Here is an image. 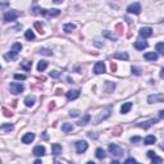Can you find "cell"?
I'll return each mask as SVG.
<instances>
[{
  "label": "cell",
  "instance_id": "obj_25",
  "mask_svg": "<svg viewBox=\"0 0 164 164\" xmlns=\"http://www.w3.org/2000/svg\"><path fill=\"white\" fill-rule=\"evenodd\" d=\"M51 149H53V154L54 155H59V154H62V146L60 145H59V144H53V148H51Z\"/></svg>",
  "mask_w": 164,
  "mask_h": 164
},
{
  "label": "cell",
  "instance_id": "obj_10",
  "mask_svg": "<svg viewBox=\"0 0 164 164\" xmlns=\"http://www.w3.org/2000/svg\"><path fill=\"white\" fill-rule=\"evenodd\" d=\"M138 33H140L141 37L146 39V37H150L153 35V30L150 28V27H142V28H140V31H138Z\"/></svg>",
  "mask_w": 164,
  "mask_h": 164
},
{
  "label": "cell",
  "instance_id": "obj_36",
  "mask_svg": "<svg viewBox=\"0 0 164 164\" xmlns=\"http://www.w3.org/2000/svg\"><path fill=\"white\" fill-rule=\"evenodd\" d=\"M14 80H18V81H24V80H26V76H24V75H19V73H16V75H14Z\"/></svg>",
  "mask_w": 164,
  "mask_h": 164
},
{
  "label": "cell",
  "instance_id": "obj_21",
  "mask_svg": "<svg viewBox=\"0 0 164 164\" xmlns=\"http://www.w3.org/2000/svg\"><path fill=\"white\" fill-rule=\"evenodd\" d=\"M135 48L137 49V50H144V49L148 48V43H146V41H136Z\"/></svg>",
  "mask_w": 164,
  "mask_h": 164
},
{
  "label": "cell",
  "instance_id": "obj_49",
  "mask_svg": "<svg viewBox=\"0 0 164 164\" xmlns=\"http://www.w3.org/2000/svg\"><path fill=\"white\" fill-rule=\"evenodd\" d=\"M110 164H121L119 162H118V160H113V162H111Z\"/></svg>",
  "mask_w": 164,
  "mask_h": 164
},
{
  "label": "cell",
  "instance_id": "obj_11",
  "mask_svg": "<svg viewBox=\"0 0 164 164\" xmlns=\"http://www.w3.org/2000/svg\"><path fill=\"white\" fill-rule=\"evenodd\" d=\"M156 122H158V119H149V121H146V122H142V123H137L138 127H141V128H144V130H146V128H149V127H151L153 124H155Z\"/></svg>",
  "mask_w": 164,
  "mask_h": 164
},
{
  "label": "cell",
  "instance_id": "obj_14",
  "mask_svg": "<svg viewBox=\"0 0 164 164\" xmlns=\"http://www.w3.org/2000/svg\"><path fill=\"white\" fill-rule=\"evenodd\" d=\"M80 96V91L78 90H71L67 92V99L68 100H76Z\"/></svg>",
  "mask_w": 164,
  "mask_h": 164
},
{
  "label": "cell",
  "instance_id": "obj_53",
  "mask_svg": "<svg viewBox=\"0 0 164 164\" xmlns=\"http://www.w3.org/2000/svg\"><path fill=\"white\" fill-rule=\"evenodd\" d=\"M160 148H162V149H164V145H162V146H160Z\"/></svg>",
  "mask_w": 164,
  "mask_h": 164
},
{
  "label": "cell",
  "instance_id": "obj_42",
  "mask_svg": "<svg viewBox=\"0 0 164 164\" xmlns=\"http://www.w3.org/2000/svg\"><path fill=\"white\" fill-rule=\"evenodd\" d=\"M136 163H137V162H136L133 158H130V159H127V160L124 162V164H136Z\"/></svg>",
  "mask_w": 164,
  "mask_h": 164
},
{
  "label": "cell",
  "instance_id": "obj_9",
  "mask_svg": "<svg viewBox=\"0 0 164 164\" xmlns=\"http://www.w3.org/2000/svg\"><path fill=\"white\" fill-rule=\"evenodd\" d=\"M105 72V64L103 62H97L95 65H94V73L96 75H102V73Z\"/></svg>",
  "mask_w": 164,
  "mask_h": 164
},
{
  "label": "cell",
  "instance_id": "obj_28",
  "mask_svg": "<svg viewBox=\"0 0 164 164\" xmlns=\"http://www.w3.org/2000/svg\"><path fill=\"white\" fill-rule=\"evenodd\" d=\"M113 58L122 59V60H127V59H128V54L127 53H116V54H113Z\"/></svg>",
  "mask_w": 164,
  "mask_h": 164
},
{
  "label": "cell",
  "instance_id": "obj_18",
  "mask_svg": "<svg viewBox=\"0 0 164 164\" xmlns=\"http://www.w3.org/2000/svg\"><path fill=\"white\" fill-rule=\"evenodd\" d=\"M73 30H76V26L73 23H65L64 26H63V31H64L65 33H71Z\"/></svg>",
  "mask_w": 164,
  "mask_h": 164
},
{
  "label": "cell",
  "instance_id": "obj_6",
  "mask_svg": "<svg viewBox=\"0 0 164 164\" xmlns=\"http://www.w3.org/2000/svg\"><path fill=\"white\" fill-rule=\"evenodd\" d=\"M127 12L131 13V14H140V12H141V5H140V3H133V4L128 5Z\"/></svg>",
  "mask_w": 164,
  "mask_h": 164
},
{
  "label": "cell",
  "instance_id": "obj_41",
  "mask_svg": "<svg viewBox=\"0 0 164 164\" xmlns=\"http://www.w3.org/2000/svg\"><path fill=\"white\" fill-rule=\"evenodd\" d=\"M69 116H71V117H78L80 116V111L76 110V109H73V110L69 111Z\"/></svg>",
  "mask_w": 164,
  "mask_h": 164
},
{
  "label": "cell",
  "instance_id": "obj_19",
  "mask_svg": "<svg viewBox=\"0 0 164 164\" xmlns=\"http://www.w3.org/2000/svg\"><path fill=\"white\" fill-rule=\"evenodd\" d=\"M35 96L33 95H28L26 97V99H24V104H26V106H33V104H35Z\"/></svg>",
  "mask_w": 164,
  "mask_h": 164
},
{
  "label": "cell",
  "instance_id": "obj_32",
  "mask_svg": "<svg viewBox=\"0 0 164 164\" xmlns=\"http://www.w3.org/2000/svg\"><path fill=\"white\" fill-rule=\"evenodd\" d=\"M0 128H1V131H4V132H8V131L10 132V131L13 130V124H10V123H3Z\"/></svg>",
  "mask_w": 164,
  "mask_h": 164
},
{
  "label": "cell",
  "instance_id": "obj_15",
  "mask_svg": "<svg viewBox=\"0 0 164 164\" xmlns=\"http://www.w3.org/2000/svg\"><path fill=\"white\" fill-rule=\"evenodd\" d=\"M131 108H132V103H130V102L123 103V105L121 106V113L122 114H127L128 111L131 110Z\"/></svg>",
  "mask_w": 164,
  "mask_h": 164
},
{
  "label": "cell",
  "instance_id": "obj_1",
  "mask_svg": "<svg viewBox=\"0 0 164 164\" xmlns=\"http://www.w3.org/2000/svg\"><path fill=\"white\" fill-rule=\"evenodd\" d=\"M33 14H41V16H45V17H57L59 16V13H60V10L59 9H41L39 6H35L33 10H32Z\"/></svg>",
  "mask_w": 164,
  "mask_h": 164
},
{
  "label": "cell",
  "instance_id": "obj_52",
  "mask_svg": "<svg viewBox=\"0 0 164 164\" xmlns=\"http://www.w3.org/2000/svg\"><path fill=\"white\" fill-rule=\"evenodd\" d=\"M54 164H60V163H59V162H55V163H54Z\"/></svg>",
  "mask_w": 164,
  "mask_h": 164
},
{
  "label": "cell",
  "instance_id": "obj_37",
  "mask_svg": "<svg viewBox=\"0 0 164 164\" xmlns=\"http://www.w3.org/2000/svg\"><path fill=\"white\" fill-rule=\"evenodd\" d=\"M35 27H36V28H37V31H39V33H40V35H43V33H44L43 26H41V24H40V22H36V23H35Z\"/></svg>",
  "mask_w": 164,
  "mask_h": 164
},
{
  "label": "cell",
  "instance_id": "obj_35",
  "mask_svg": "<svg viewBox=\"0 0 164 164\" xmlns=\"http://www.w3.org/2000/svg\"><path fill=\"white\" fill-rule=\"evenodd\" d=\"M151 164H163V159H162V158H159V156L156 155V156H154V158H153Z\"/></svg>",
  "mask_w": 164,
  "mask_h": 164
},
{
  "label": "cell",
  "instance_id": "obj_4",
  "mask_svg": "<svg viewBox=\"0 0 164 164\" xmlns=\"http://www.w3.org/2000/svg\"><path fill=\"white\" fill-rule=\"evenodd\" d=\"M148 103H164V94H155V95H150L148 97Z\"/></svg>",
  "mask_w": 164,
  "mask_h": 164
},
{
  "label": "cell",
  "instance_id": "obj_50",
  "mask_svg": "<svg viewBox=\"0 0 164 164\" xmlns=\"http://www.w3.org/2000/svg\"><path fill=\"white\" fill-rule=\"evenodd\" d=\"M33 164H43V163H41V160H35Z\"/></svg>",
  "mask_w": 164,
  "mask_h": 164
},
{
  "label": "cell",
  "instance_id": "obj_34",
  "mask_svg": "<svg viewBox=\"0 0 164 164\" xmlns=\"http://www.w3.org/2000/svg\"><path fill=\"white\" fill-rule=\"evenodd\" d=\"M40 54H43V55H46V57H50L51 54V50H49V49H40V51H39Z\"/></svg>",
  "mask_w": 164,
  "mask_h": 164
},
{
  "label": "cell",
  "instance_id": "obj_44",
  "mask_svg": "<svg viewBox=\"0 0 164 164\" xmlns=\"http://www.w3.org/2000/svg\"><path fill=\"white\" fill-rule=\"evenodd\" d=\"M140 141V137L138 136H135V137H131V142H138Z\"/></svg>",
  "mask_w": 164,
  "mask_h": 164
},
{
  "label": "cell",
  "instance_id": "obj_47",
  "mask_svg": "<svg viewBox=\"0 0 164 164\" xmlns=\"http://www.w3.org/2000/svg\"><path fill=\"white\" fill-rule=\"evenodd\" d=\"M159 117H160V118H164V109L159 111Z\"/></svg>",
  "mask_w": 164,
  "mask_h": 164
},
{
  "label": "cell",
  "instance_id": "obj_8",
  "mask_svg": "<svg viewBox=\"0 0 164 164\" xmlns=\"http://www.w3.org/2000/svg\"><path fill=\"white\" fill-rule=\"evenodd\" d=\"M87 148H89V145H87L86 141H77L76 142V150H77L78 154H82V153H85Z\"/></svg>",
  "mask_w": 164,
  "mask_h": 164
},
{
  "label": "cell",
  "instance_id": "obj_2",
  "mask_svg": "<svg viewBox=\"0 0 164 164\" xmlns=\"http://www.w3.org/2000/svg\"><path fill=\"white\" fill-rule=\"evenodd\" d=\"M9 90L12 94H14V95H17V94H21L24 91V86L22 85V83H17V82H12L9 85Z\"/></svg>",
  "mask_w": 164,
  "mask_h": 164
},
{
  "label": "cell",
  "instance_id": "obj_16",
  "mask_svg": "<svg viewBox=\"0 0 164 164\" xmlns=\"http://www.w3.org/2000/svg\"><path fill=\"white\" fill-rule=\"evenodd\" d=\"M156 142V137L155 136H153V135H149V136H146V137L144 138V144L145 145H153V144H155Z\"/></svg>",
  "mask_w": 164,
  "mask_h": 164
},
{
  "label": "cell",
  "instance_id": "obj_45",
  "mask_svg": "<svg viewBox=\"0 0 164 164\" xmlns=\"http://www.w3.org/2000/svg\"><path fill=\"white\" fill-rule=\"evenodd\" d=\"M3 111H4V116L5 117H10V116H12V113H9V111L5 109V108H3Z\"/></svg>",
  "mask_w": 164,
  "mask_h": 164
},
{
  "label": "cell",
  "instance_id": "obj_22",
  "mask_svg": "<svg viewBox=\"0 0 164 164\" xmlns=\"http://www.w3.org/2000/svg\"><path fill=\"white\" fill-rule=\"evenodd\" d=\"M144 58L146 59V60H158V54L156 53H154V51H153V53H146L145 55H144Z\"/></svg>",
  "mask_w": 164,
  "mask_h": 164
},
{
  "label": "cell",
  "instance_id": "obj_20",
  "mask_svg": "<svg viewBox=\"0 0 164 164\" xmlns=\"http://www.w3.org/2000/svg\"><path fill=\"white\" fill-rule=\"evenodd\" d=\"M90 119H91V117H90V114H85L81 119H80L78 122H77V124L78 126H85V124H87L90 122Z\"/></svg>",
  "mask_w": 164,
  "mask_h": 164
},
{
  "label": "cell",
  "instance_id": "obj_13",
  "mask_svg": "<svg viewBox=\"0 0 164 164\" xmlns=\"http://www.w3.org/2000/svg\"><path fill=\"white\" fill-rule=\"evenodd\" d=\"M35 140V133H32V132H30V133H26L22 137V142L23 144H31Z\"/></svg>",
  "mask_w": 164,
  "mask_h": 164
},
{
  "label": "cell",
  "instance_id": "obj_43",
  "mask_svg": "<svg viewBox=\"0 0 164 164\" xmlns=\"http://www.w3.org/2000/svg\"><path fill=\"white\" fill-rule=\"evenodd\" d=\"M148 156H149V158H154V156H156V154H155V153L154 151H153V150H150V151H148Z\"/></svg>",
  "mask_w": 164,
  "mask_h": 164
},
{
  "label": "cell",
  "instance_id": "obj_24",
  "mask_svg": "<svg viewBox=\"0 0 164 164\" xmlns=\"http://www.w3.org/2000/svg\"><path fill=\"white\" fill-rule=\"evenodd\" d=\"M114 89H116V83L109 82V81L105 82V91H106V92H113Z\"/></svg>",
  "mask_w": 164,
  "mask_h": 164
},
{
  "label": "cell",
  "instance_id": "obj_7",
  "mask_svg": "<svg viewBox=\"0 0 164 164\" xmlns=\"http://www.w3.org/2000/svg\"><path fill=\"white\" fill-rule=\"evenodd\" d=\"M109 153L110 154H113V155H116V156H122L123 155V150H122L119 146L116 145V144L109 145Z\"/></svg>",
  "mask_w": 164,
  "mask_h": 164
},
{
  "label": "cell",
  "instance_id": "obj_3",
  "mask_svg": "<svg viewBox=\"0 0 164 164\" xmlns=\"http://www.w3.org/2000/svg\"><path fill=\"white\" fill-rule=\"evenodd\" d=\"M19 13L18 12H14V10H9V12H6L4 17H3V21L6 23V22H13V21H16L18 18Z\"/></svg>",
  "mask_w": 164,
  "mask_h": 164
},
{
  "label": "cell",
  "instance_id": "obj_27",
  "mask_svg": "<svg viewBox=\"0 0 164 164\" xmlns=\"http://www.w3.org/2000/svg\"><path fill=\"white\" fill-rule=\"evenodd\" d=\"M62 131L65 132V133H67V132H72L73 131V124L72 123H64L62 126Z\"/></svg>",
  "mask_w": 164,
  "mask_h": 164
},
{
  "label": "cell",
  "instance_id": "obj_26",
  "mask_svg": "<svg viewBox=\"0 0 164 164\" xmlns=\"http://www.w3.org/2000/svg\"><path fill=\"white\" fill-rule=\"evenodd\" d=\"M46 68H48V62H45V60L39 62V64H37V71H39V72H44Z\"/></svg>",
  "mask_w": 164,
  "mask_h": 164
},
{
  "label": "cell",
  "instance_id": "obj_12",
  "mask_svg": "<svg viewBox=\"0 0 164 164\" xmlns=\"http://www.w3.org/2000/svg\"><path fill=\"white\" fill-rule=\"evenodd\" d=\"M32 153L35 156H43V155H45V148L41 145H37V146H35Z\"/></svg>",
  "mask_w": 164,
  "mask_h": 164
},
{
  "label": "cell",
  "instance_id": "obj_39",
  "mask_svg": "<svg viewBox=\"0 0 164 164\" xmlns=\"http://www.w3.org/2000/svg\"><path fill=\"white\" fill-rule=\"evenodd\" d=\"M104 36H106V37H109V39L110 40H117V37L116 36H114V35H111V33H109V32H108V31H104Z\"/></svg>",
  "mask_w": 164,
  "mask_h": 164
},
{
  "label": "cell",
  "instance_id": "obj_40",
  "mask_svg": "<svg viewBox=\"0 0 164 164\" xmlns=\"http://www.w3.org/2000/svg\"><path fill=\"white\" fill-rule=\"evenodd\" d=\"M132 73L136 75V76H140L141 75V69L137 68V67H132Z\"/></svg>",
  "mask_w": 164,
  "mask_h": 164
},
{
  "label": "cell",
  "instance_id": "obj_17",
  "mask_svg": "<svg viewBox=\"0 0 164 164\" xmlns=\"http://www.w3.org/2000/svg\"><path fill=\"white\" fill-rule=\"evenodd\" d=\"M4 58L6 59V60H10V62H13V60H16V59L18 58V54H17V53H14V51H12V50H10L9 53H6V54L4 55Z\"/></svg>",
  "mask_w": 164,
  "mask_h": 164
},
{
  "label": "cell",
  "instance_id": "obj_29",
  "mask_svg": "<svg viewBox=\"0 0 164 164\" xmlns=\"http://www.w3.org/2000/svg\"><path fill=\"white\" fill-rule=\"evenodd\" d=\"M21 50H22V44L21 43H14L12 45V51H14V53L18 54Z\"/></svg>",
  "mask_w": 164,
  "mask_h": 164
},
{
  "label": "cell",
  "instance_id": "obj_38",
  "mask_svg": "<svg viewBox=\"0 0 164 164\" xmlns=\"http://www.w3.org/2000/svg\"><path fill=\"white\" fill-rule=\"evenodd\" d=\"M50 77H53V78L60 77V72H58V71H51V72H50Z\"/></svg>",
  "mask_w": 164,
  "mask_h": 164
},
{
  "label": "cell",
  "instance_id": "obj_5",
  "mask_svg": "<svg viewBox=\"0 0 164 164\" xmlns=\"http://www.w3.org/2000/svg\"><path fill=\"white\" fill-rule=\"evenodd\" d=\"M110 109L108 108V109H104V110H102V111H99L97 113V116H96V122L99 123V122H102V121H104V119H106V118H109L110 117Z\"/></svg>",
  "mask_w": 164,
  "mask_h": 164
},
{
  "label": "cell",
  "instance_id": "obj_54",
  "mask_svg": "<svg viewBox=\"0 0 164 164\" xmlns=\"http://www.w3.org/2000/svg\"><path fill=\"white\" fill-rule=\"evenodd\" d=\"M136 164H138V163H136Z\"/></svg>",
  "mask_w": 164,
  "mask_h": 164
},
{
  "label": "cell",
  "instance_id": "obj_51",
  "mask_svg": "<svg viewBox=\"0 0 164 164\" xmlns=\"http://www.w3.org/2000/svg\"><path fill=\"white\" fill-rule=\"evenodd\" d=\"M86 164H95V163H94V162H87Z\"/></svg>",
  "mask_w": 164,
  "mask_h": 164
},
{
  "label": "cell",
  "instance_id": "obj_30",
  "mask_svg": "<svg viewBox=\"0 0 164 164\" xmlns=\"http://www.w3.org/2000/svg\"><path fill=\"white\" fill-rule=\"evenodd\" d=\"M105 156H106V154H105V151H104L102 148L96 149V158H97V159H104Z\"/></svg>",
  "mask_w": 164,
  "mask_h": 164
},
{
  "label": "cell",
  "instance_id": "obj_33",
  "mask_svg": "<svg viewBox=\"0 0 164 164\" xmlns=\"http://www.w3.org/2000/svg\"><path fill=\"white\" fill-rule=\"evenodd\" d=\"M155 49H156V51H158V53L164 54V43H158V44H156V46H155Z\"/></svg>",
  "mask_w": 164,
  "mask_h": 164
},
{
  "label": "cell",
  "instance_id": "obj_23",
  "mask_svg": "<svg viewBox=\"0 0 164 164\" xmlns=\"http://www.w3.org/2000/svg\"><path fill=\"white\" fill-rule=\"evenodd\" d=\"M21 68L24 69V71H31V68H32V62L31 60H24L22 64H21Z\"/></svg>",
  "mask_w": 164,
  "mask_h": 164
},
{
  "label": "cell",
  "instance_id": "obj_46",
  "mask_svg": "<svg viewBox=\"0 0 164 164\" xmlns=\"http://www.w3.org/2000/svg\"><path fill=\"white\" fill-rule=\"evenodd\" d=\"M110 68H111V71L113 72H116V69H117V65L114 64V63H111V65H110Z\"/></svg>",
  "mask_w": 164,
  "mask_h": 164
},
{
  "label": "cell",
  "instance_id": "obj_48",
  "mask_svg": "<svg viewBox=\"0 0 164 164\" xmlns=\"http://www.w3.org/2000/svg\"><path fill=\"white\" fill-rule=\"evenodd\" d=\"M160 77H162V78H164V68L162 69V71H160Z\"/></svg>",
  "mask_w": 164,
  "mask_h": 164
},
{
  "label": "cell",
  "instance_id": "obj_31",
  "mask_svg": "<svg viewBox=\"0 0 164 164\" xmlns=\"http://www.w3.org/2000/svg\"><path fill=\"white\" fill-rule=\"evenodd\" d=\"M24 37H26V39L28 40V41L35 40V33H33V31H32V30H27L26 33H24Z\"/></svg>",
  "mask_w": 164,
  "mask_h": 164
}]
</instances>
